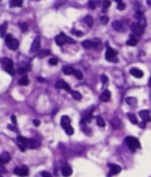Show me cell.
Masks as SVG:
<instances>
[{
	"label": "cell",
	"mask_w": 151,
	"mask_h": 177,
	"mask_svg": "<svg viewBox=\"0 0 151 177\" xmlns=\"http://www.w3.org/2000/svg\"><path fill=\"white\" fill-rule=\"evenodd\" d=\"M139 127L140 128H142V129H145V127H146V123H145V122H141V123H139Z\"/></svg>",
	"instance_id": "obj_50"
},
{
	"label": "cell",
	"mask_w": 151,
	"mask_h": 177,
	"mask_svg": "<svg viewBox=\"0 0 151 177\" xmlns=\"http://www.w3.org/2000/svg\"><path fill=\"white\" fill-rule=\"evenodd\" d=\"M0 172H2V173H6V170L4 169L3 165H2V164H0Z\"/></svg>",
	"instance_id": "obj_48"
},
{
	"label": "cell",
	"mask_w": 151,
	"mask_h": 177,
	"mask_svg": "<svg viewBox=\"0 0 151 177\" xmlns=\"http://www.w3.org/2000/svg\"><path fill=\"white\" fill-rule=\"evenodd\" d=\"M111 98V93L108 90L104 91L100 95V100L102 102H108Z\"/></svg>",
	"instance_id": "obj_17"
},
{
	"label": "cell",
	"mask_w": 151,
	"mask_h": 177,
	"mask_svg": "<svg viewBox=\"0 0 151 177\" xmlns=\"http://www.w3.org/2000/svg\"><path fill=\"white\" fill-rule=\"evenodd\" d=\"M61 173H62L63 176L69 177L72 174V169L70 166H68V165L63 166L62 169H61Z\"/></svg>",
	"instance_id": "obj_19"
},
{
	"label": "cell",
	"mask_w": 151,
	"mask_h": 177,
	"mask_svg": "<svg viewBox=\"0 0 151 177\" xmlns=\"http://www.w3.org/2000/svg\"><path fill=\"white\" fill-rule=\"evenodd\" d=\"M131 30H133L134 35L138 36H141L143 34L145 33V29L141 27L138 23H133L131 24Z\"/></svg>",
	"instance_id": "obj_6"
},
{
	"label": "cell",
	"mask_w": 151,
	"mask_h": 177,
	"mask_svg": "<svg viewBox=\"0 0 151 177\" xmlns=\"http://www.w3.org/2000/svg\"><path fill=\"white\" fill-rule=\"evenodd\" d=\"M14 173L19 176H27L29 175V169L26 166L23 165L22 167H17L15 169Z\"/></svg>",
	"instance_id": "obj_7"
},
{
	"label": "cell",
	"mask_w": 151,
	"mask_h": 177,
	"mask_svg": "<svg viewBox=\"0 0 151 177\" xmlns=\"http://www.w3.org/2000/svg\"><path fill=\"white\" fill-rule=\"evenodd\" d=\"M50 55V51L49 50H42L40 51V53L38 55L39 58H43V57L47 56Z\"/></svg>",
	"instance_id": "obj_31"
},
{
	"label": "cell",
	"mask_w": 151,
	"mask_h": 177,
	"mask_svg": "<svg viewBox=\"0 0 151 177\" xmlns=\"http://www.w3.org/2000/svg\"><path fill=\"white\" fill-rule=\"evenodd\" d=\"M65 131L68 135H72L73 134H74V129H73L71 125L68 127H66V128L65 129Z\"/></svg>",
	"instance_id": "obj_34"
},
{
	"label": "cell",
	"mask_w": 151,
	"mask_h": 177,
	"mask_svg": "<svg viewBox=\"0 0 151 177\" xmlns=\"http://www.w3.org/2000/svg\"><path fill=\"white\" fill-rule=\"evenodd\" d=\"M40 48V37H36L34 41L31 44V46H30V53H35L36 51H38Z\"/></svg>",
	"instance_id": "obj_5"
},
{
	"label": "cell",
	"mask_w": 151,
	"mask_h": 177,
	"mask_svg": "<svg viewBox=\"0 0 151 177\" xmlns=\"http://www.w3.org/2000/svg\"><path fill=\"white\" fill-rule=\"evenodd\" d=\"M139 116L142 118L143 122H145V123H148L151 121L150 113L148 110H141L139 112Z\"/></svg>",
	"instance_id": "obj_9"
},
{
	"label": "cell",
	"mask_w": 151,
	"mask_h": 177,
	"mask_svg": "<svg viewBox=\"0 0 151 177\" xmlns=\"http://www.w3.org/2000/svg\"><path fill=\"white\" fill-rule=\"evenodd\" d=\"M112 27H113V29L117 31V32H124L125 31L124 26L123 25V24H122L121 22H119V21L113 22V24H112Z\"/></svg>",
	"instance_id": "obj_13"
},
{
	"label": "cell",
	"mask_w": 151,
	"mask_h": 177,
	"mask_svg": "<svg viewBox=\"0 0 151 177\" xmlns=\"http://www.w3.org/2000/svg\"><path fill=\"white\" fill-rule=\"evenodd\" d=\"M0 177H3V176H2V175H0Z\"/></svg>",
	"instance_id": "obj_55"
},
{
	"label": "cell",
	"mask_w": 151,
	"mask_h": 177,
	"mask_svg": "<svg viewBox=\"0 0 151 177\" xmlns=\"http://www.w3.org/2000/svg\"><path fill=\"white\" fill-rule=\"evenodd\" d=\"M103 10H106L111 5V1H105V2H103Z\"/></svg>",
	"instance_id": "obj_40"
},
{
	"label": "cell",
	"mask_w": 151,
	"mask_h": 177,
	"mask_svg": "<svg viewBox=\"0 0 151 177\" xmlns=\"http://www.w3.org/2000/svg\"><path fill=\"white\" fill-rule=\"evenodd\" d=\"M111 125L116 129H120L122 127V121L119 119V117H114L111 120Z\"/></svg>",
	"instance_id": "obj_20"
},
{
	"label": "cell",
	"mask_w": 151,
	"mask_h": 177,
	"mask_svg": "<svg viewBox=\"0 0 151 177\" xmlns=\"http://www.w3.org/2000/svg\"><path fill=\"white\" fill-rule=\"evenodd\" d=\"M118 9H119V10H124V9H125V4L124 2H122V1H119L118 2Z\"/></svg>",
	"instance_id": "obj_35"
},
{
	"label": "cell",
	"mask_w": 151,
	"mask_h": 177,
	"mask_svg": "<svg viewBox=\"0 0 151 177\" xmlns=\"http://www.w3.org/2000/svg\"><path fill=\"white\" fill-rule=\"evenodd\" d=\"M49 63L50 65H52V66H56L58 63V60H57V58H50V60H49Z\"/></svg>",
	"instance_id": "obj_37"
},
{
	"label": "cell",
	"mask_w": 151,
	"mask_h": 177,
	"mask_svg": "<svg viewBox=\"0 0 151 177\" xmlns=\"http://www.w3.org/2000/svg\"><path fill=\"white\" fill-rule=\"evenodd\" d=\"M71 94L75 100H78L79 101V100L82 99V94L79 92H77V91H71Z\"/></svg>",
	"instance_id": "obj_27"
},
{
	"label": "cell",
	"mask_w": 151,
	"mask_h": 177,
	"mask_svg": "<svg viewBox=\"0 0 151 177\" xmlns=\"http://www.w3.org/2000/svg\"><path fill=\"white\" fill-rule=\"evenodd\" d=\"M108 166L110 168V173L108 175V176L111 175H118L122 171V168L119 165H114V164H108Z\"/></svg>",
	"instance_id": "obj_8"
},
{
	"label": "cell",
	"mask_w": 151,
	"mask_h": 177,
	"mask_svg": "<svg viewBox=\"0 0 151 177\" xmlns=\"http://www.w3.org/2000/svg\"><path fill=\"white\" fill-rule=\"evenodd\" d=\"M82 45L83 48L86 49V50L93 48V44H92V41H91V40H84L82 43Z\"/></svg>",
	"instance_id": "obj_25"
},
{
	"label": "cell",
	"mask_w": 151,
	"mask_h": 177,
	"mask_svg": "<svg viewBox=\"0 0 151 177\" xmlns=\"http://www.w3.org/2000/svg\"><path fill=\"white\" fill-rule=\"evenodd\" d=\"M61 125L62 128H64V129L71 125V119L68 116H62L61 117Z\"/></svg>",
	"instance_id": "obj_15"
},
{
	"label": "cell",
	"mask_w": 151,
	"mask_h": 177,
	"mask_svg": "<svg viewBox=\"0 0 151 177\" xmlns=\"http://www.w3.org/2000/svg\"><path fill=\"white\" fill-rule=\"evenodd\" d=\"M23 5V1L21 0H13L10 2L9 6L10 8H14V7H22Z\"/></svg>",
	"instance_id": "obj_26"
},
{
	"label": "cell",
	"mask_w": 151,
	"mask_h": 177,
	"mask_svg": "<svg viewBox=\"0 0 151 177\" xmlns=\"http://www.w3.org/2000/svg\"><path fill=\"white\" fill-rule=\"evenodd\" d=\"M125 143L127 144V146L128 149L132 151V152H135L136 149H140L141 145H140V142L137 138L134 137H131V136H128L127 138H125Z\"/></svg>",
	"instance_id": "obj_3"
},
{
	"label": "cell",
	"mask_w": 151,
	"mask_h": 177,
	"mask_svg": "<svg viewBox=\"0 0 151 177\" xmlns=\"http://www.w3.org/2000/svg\"><path fill=\"white\" fill-rule=\"evenodd\" d=\"M149 87L151 88V77L149 78Z\"/></svg>",
	"instance_id": "obj_52"
},
{
	"label": "cell",
	"mask_w": 151,
	"mask_h": 177,
	"mask_svg": "<svg viewBox=\"0 0 151 177\" xmlns=\"http://www.w3.org/2000/svg\"><path fill=\"white\" fill-rule=\"evenodd\" d=\"M129 72H130L131 75L136 78H142L144 76V72L138 68H131Z\"/></svg>",
	"instance_id": "obj_14"
},
{
	"label": "cell",
	"mask_w": 151,
	"mask_h": 177,
	"mask_svg": "<svg viewBox=\"0 0 151 177\" xmlns=\"http://www.w3.org/2000/svg\"><path fill=\"white\" fill-rule=\"evenodd\" d=\"M65 36L66 35H65L63 33L60 34V35H57L55 40H56V43H57V45H64L65 43H66L65 42Z\"/></svg>",
	"instance_id": "obj_16"
},
{
	"label": "cell",
	"mask_w": 151,
	"mask_h": 177,
	"mask_svg": "<svg viewBox=\"0 0 151 177\" xmlns=\"http://www.w3.org/2000/svg\"><path fill=\"white\" fill-rule=\"evenodd\" d=\"M117 55H118L117 51H115V50L113 48L107 47L106 54H105V58H106V60H107L108 61H111V62H118L119 60H118V58L116 57L117 56Z\"/></svg>",
	"instance_id": "obj_4"
},
{
	"label": "cell",
	"mask_w": 151,
	"mask_h": 177,
	"mask_svg": "<svg viewBox=\"0 0 151 177\" xmlns=\"http://www.w3.org/2000/svg\"><path fill=\"white\" fill-rule=\"evenodd\" d=\"M8 128H9L10 130H13V131H15V132H17V129H16L15 127L11 126V125H9V126H8Z\"/></svg>",
	"instance_id": "obj_51"
},
{
	"label": "cell",
	"mask_w": 151,
	"mask_h": 177,
	"mask_svg": "<svg viewBox=\"0 0 151 177\" xmlns=\"http://www.w3.org/2000/svg\"><path fill=\"white\" fill-rule=\"evenodd\" d=\"M7 28H8V23L7 22H4L3 24L0 25V36H1V38H3L5 36Z\"/></svg>",
	"instance_id": "obj_22"
},
{
	"label": "cell",
	"mask_w": 151,
	"mask_h": 177,
	"mask_svg": "<svg viewBox=\"0 0 151 177\" xmlns=\"http://www.w3.org/2000/svg\"><path fill=\"white\" fill-rule=\"evenodd\" d=\"M88 6L91 9H96V4H95L94 2H92V1H89L88 2Z\"/></svg>",
	"instance_id": "obj_44"
},
{
	"label": "cell",
	"mask_w": 151,
	"mask_h": 177,
	"mask_svg": "<svg viewBox=\"0 0 151 177\" xmlns=\"http://www.w3.org/2000/svg\"><path fill=\"white\" fill-rule=\"evenodd\" d=\"M17 141L23 144L25 146V148H29V149H35L40 146V143L37 140L32 139V138H24L23 136L19 135L17 137Z\"/></svg>",
	"instance_id": "obj_1"
},
{
	"label": "cell",
	"mask_w": 151,
	"mask_h": 177,
	"mask_svg": "<svg viewBox=\"0 0 151 177\" xmlns=\"http://www.w3.org/2000/svg\"><path fill=\"white\" fill-rule=\"evenodd\" d=\"M29 82H30V80H29L28 76H23V77L19 80V84L22 85V86H27V85L29 84Z\"/></svg>",
	"instance_id": "obj_28"
},
{
	"label": "cell",
	"mask_w": 151,
	"mask_h": 177,
	"mask_svg": "<svg viewBox=\"0 0 151 177\" xmlns=\"http://www.w3.org/2000/svg\"><path fill=\"white\" fill-rule=\"evenodd\" d=\"M33 123H34V125H35L36 127H38L40 125V121L39 120V119H34Z\"/></svg>",
	"instance_id": "obj_46"
},
{
	"label": "cell",
	"mask_w": 151,
	"mask_h": 177,
	"mask_svg": "<svg viewBox=\"0 0 151 177\" xmlns=\"http://www.w3.org/2000/svg\"><path fill=\"white\" fill-rule=\"evenodd\" d=\"M28 68L26 67H20V68H19L18 70V73L19 74H23V73H25V72H28Z\"/></svg>",
	"instance_id": "obj_38"
},
{
	"label": "cell",
	"mask_w": 151,
	"mask_h": 177,
	"mask_svg": "<svg viewBox=\"0 0 151 177\" xmlns=\"http://www.w3.org/2000/svg\"><path fill=\"white\" fill-rule=\"evenodd\" d=\"M13 39H14V38H13L12 35H11V34H8V35L5 36V42H6V44H8V43L10 42Z\"/></svg>",
	"instance_id": "obj_36"
},
{
	"label": "cell",
	"mask_w": 151,
	"mask_h": 177,
	"mask_svg": "<svg viewBox=\"0 0 151 177\" xmlns=\"http://www.w3.org/2000/svg\"><path fill=\"white\" fill-rule=\"evenodd\" d=\"M101 81H102V82H103V84H105V83L107 82V81H108V78H107V76L106 75H102L101 76Z\"/></svg>",
	"instance_id": "obj_41"
},
{
	"label": "cell",
	"mask_w": 151,
	"mask_h": 177,
	"mask_svg": "<svg viewBox=\"0 0 151 177\" xmlns=\"http://www.w3.org/2000/svg\"><path fill=\"white\" fill-rule=\"evenodd\" d=\"M107 21H108V18H107V17H106V16H103V17H101V22H102L103 24H107Z\"/></svg>",
	"instance_id": "obj_43"
},
{
	"label": "cell",
	"mask_w": 151,
	"mask_h": 177,
	"mask_svg": "<svg viewBox=\"0 0 151 177\" xmlns=\"http://www.w3.org/2000/svg\"><path fill=\"white\" fill-rule=\"evenodd\" d=\"M11 121H12V123L16 125V123H17V120H16V117H15V115H12L11 116Z\"/></svg>",
	"instance_id": "obj_47"
},
{
	"label": "cell",
	"mask_w": 151,
	"mask_h": 177,
	"mask_svg": "<svg viewBox=\"0 0 151 177\" xmlns=\"http://www.w3.org/2000/svg\"><path fill=\"white\" fill-rule=\"evenodd\" d=\"M138 24H139L141 27L144 28V29L146 27V25H147V21H146V19H145V16H142L141 18L139 19V23H138Z\"/></svg>",
	"instance_id": "obj_30"
},
{
	"label": "cell",
	"mask_w": 151,
	"mask_h": 177,
	"mask_svg": "<svg viewBox=\"0 0 151 177\" xmlns=\"http://www.w3.org/2000/svg\"><path fill=\"white\" fill-rule=\"evenodd\" d=\"M71 33L75 34V35H77V36H82L83 35L82 32H81V31H77V32H75V31H71Z\"/></svg>",
	"instance_id": "obj_49"
},
{
	"label": "cell",
	"mask_w": 151,
	"mask_h": 177,
	"mask_svg": "<svg viewBox=\"0 0 151 177\" xmlns=\"http://www.w3.org/2000/svg\"><path fill=\"white\" fill-rule=\"evenodd\" d=\"M127 115H128V119H129V121H130L131 123H133V124H138V123H139V121H138V118H137L136 116H135V114L128 113Z\"/></svg>",
	"instance_id": "obj_24"
},
{
	"label": "cell",
	"mask_w": 151,
	"mask_h": 177,
	"mask_svg": "<svg viewBox=\"0 0 151 177\" xmlns=\"http://www.w3.org/2000/svg\"><path fill=\"white\" fill-rule=\"evenodd\" d=\"M65 42L70 43V44H72V43L74 44V43H76V41L73 39L70 38L69 36H65Z\"/></svg>",
	"instance_id": "obj_42"
},
{
	"label": "cell",
	"mask_w": 151,
	"mask_h": 177,
	"mask_svg": "<svg viewBox=\"0 0 151 177\" xmlns=\"http://www.w3.org/2000/svg\"><path fill=\"white\" fill-rule=\"evenodd\" d=\"M126 102L132 108H135L137 106V103H138V100H137L136 97H128L126 98Z\"/></svg>",
	"instance_id": "obj_21"
},
{
	"label": "cell",
	"mask_w": 151,
	"mask_h": 177,
	"mask_svg": "<svg viewBox=\"0 0 151 177\" xmlns=\"http://www.w3.org/2000/svg\"><path fill=\"white\" fill-rule=\"evenodd\" d=\"M63 73L65 75H71V74H74L75 70L71 67V66H63L62 68Z\"/></svg>",
	"instance_id": "obj_23"
},
{
	"label": "cell",
	"mask_w": 151,
	"mask_h": 177,
	"mask_svg": "<svg viewBox=\"0 0 151 177\" xmlns=\"http://www.w3.org/2000/svg\"><path fill=\"white\" fill-rule=\"evenodd\" d=\"M10 159H11V156L6 151H3V153L0 154V164H2V165L9 162Z\"/></svg>",
	"instance_id": "obj_11"
},
{
	"label": "cell",
	"mask_w": 151,
	"mask_h": 177,
	"mask_svg": "<svg viewBox=\"0 0 151 177\" xmlns=\"http://www.w3.org/2000/svg\"><path fill=\"white\" fill-rule=\"evenodd\" d=\"M19 26H20L22 31H24V32L27 31V30H28V25H27L26 23H21Z\"/></svg>",
	"instance_id": "obj_39"
},
{
	"label": "cell",
	"mask_w": 151,
	"mask_h": 177,
	"mask_svg": "<svg viewBox=\"0 0 151 177\" xmlns=\"http://www.w3.org/2000/svg\"><path fill=\"white\" fill-rule=\"evenodd\" d=\"M84 21L88 25L89 27H92V25H93V19H92V18L90 15H87V16H86L84 18Z\"/></svg>",
	"instance_id": "obj_29"
},
{
	"label": "cell",
	"mask_w": 151,
	"mask_h": 177,
	"mask_svg": "<svg viewBox=\"0 0 151 177\" xmlns=\"http://www.w3.org/2000/svg\"><path fill=\"white\" fill-rule=\"evenodd\" d=\"M139 39H140V37L133 34V35H131L130 39L127 40L126 44L128 45H129V46H135L138 44V42H139Z\"/></svg>",
	"instance_id": "obj_10"
},
{
	"label": "cell",
	"mask_w": 151,
	"mask_h": 177,
	"mask_svg": "<svg viewBox=\"0 0 151 177\" xmlns=\"http://www.w3.org/2000/svg\"><path fill=\"white\" fill-rule=\"evenodd\" d=\"M0 62L2 64L3 70L6 72H8L9 75H15V70H14V62L11 59L3 57L2 59H0Z\"/></svg>",
	"instance_id": "obj_2"
},
{
	"label": "cell",
	"mask_w": 151,
	"mask_h": 177,
	"mask_svg": "<svg viewBox=\"0 0 151 177\" xmlns=\"http://www.w3.org/2000/svg\"><path fill=\"white\" fill-rule=\"evenodd\" d=\"M41 175L42 177H52L51 176V175H50L49 172H47V171H43L41 173Z\"/></svg>",
	"instance_id": "obj_45"
},
{
	"label": "cell",
	"mask_w": 151,
	"mask_h": 177,
	"mask_svg": "<svg viewBox=\"0 0 151 177\" xmlns=\"http://www.w3.org/2000/svg\"><path fill=\"white\" fill-rule=\"evenodd\" d=\"M74 75L76 76V77L78 79V80H82L83 78V74L82 72L79 71V70H75Z\"/></svg>",
	"instance_id": "obj_33"
},
{
	"label": "cell",
	"mask_w": 151,
	"mask_h": 177,
	"mask_svg": "<svg viewBox=\"0 0 151 177\" xmlns=\"http://www.w3.org/2000/svg\"><path fill=\"white\" fill-rule=\"evenodd\" d=\"M97 123L99 127H105V121L103 120V118L102 117H97Z\"/></svg>",
	"instance_id": "obj_32"
},
{
	"label": "cell",
	"mask_w": 151,
	"mask_h": 177,
	"mask_svg": "<svg viewBox=\"0 0 151 177\" xmlns=\"http://www.w3.org/2000/svg\"><path fill=\"white\" fill-rule=\"evenodd\" d=\"M56 86H57V88H61V89H64V90L67 91V92H71V88L69 87V85L63 80L57 81V83H56Z\"/></svg>",
	"instance_id": "obj_12"
},
{
	"label": "cell",
	"mask_w": 151,
	"mask_h": 177,
	"mask_svg": "<svg viewBox=\"0 0 151 177\" xmlns=\"http://www.w3.org/2000/svg\"><path fill=\"white\" fill-rule=\"evenodd\" d=\"M147 3H148L149 4V5H151V1H149V0H148V1H147Z\"/></svg>",
	"instance_id": "obj_54"
},
{
	"label": "cell",
	"mask_w": 151,
	"mask_h": 177,
	"mask_svg": "<svg viewBox=\"0 0 151 177\" xmlns=\"http://www.w3.org/2000/svg\"><path fill=\"white\" fill-rule=\"evenodd\" d=\"M19 43L18 39H13L10 42L7 44V46H8V48L10 49V50L15 51V50L19 47Z\"/></svg>",
	"instance_id": "obj_18"
},
{
	"label": "cell",
	"mask_w": 151,
	"mask_h": 177,
	"mask_svg": "<svg viewBox=\"0 0 151 177\" xmlns=\"http://www.w3.org/2000/svg\"><path fill=\"white\" fill-rule=\"evenodd\" d=\"M37 80H38L39 81H44V80H43V79H42L41 77H38V78H37Z\"/></svg>",
	"instance_id": "obj_53"
}]
</instances>
